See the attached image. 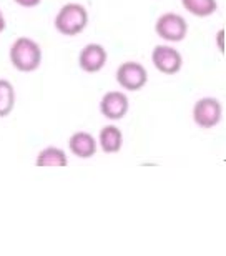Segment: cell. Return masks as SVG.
Wrapping results in <instances>:
<instances>
[{
	"label": "cell",
	"instance_id": "cell-3",
	"mask_svg": "<svg viewBox=\"0 0 226 256\" xmlns=\"http://www.w3.org/2000/svg\"><path fill=\"white\" fill-rule=\"evenodd\" d=\"M155 34L168 44L183 42L188 35V22L176 12H165L156 18Z\"/></svg>",
	"mask_w": 226,
	"mask_h": 256
},
{
	"label": "cell",
	"instance_id": "cell-9",
	"mask_svg": "<svg viewBox=\"0 0 226 256\" xmlns=\"http://www.w3.org/2000/svg\"><path fill=\"white\" fill-rule=\"evenodd\" d=\"M96 148H98V143L88 132H75L68 138L70 153L76 158H82V160H88V158L95 156Z\"/></svg>",
	"mask_w": 226,
	"mask_h": 256
},
{
	"label": "cell",
	"instance_id": "cell-16",
	"mask_svg": "<svg viewBox=\"0 0 226 256\" xmlns=\"http://www.w3.org/2000/svg\"><path fill=\"white\" fill-rule=\"evenodd\" d=\"M5 27H7V22H5V15L2 12V8H0V34L4 32Z\"/></svg>",
	"mask_w": 226,
	"mask_h": 256
},
{
	"label": "cell",
	"instance_id": "cell-5",
	"mask_svg": "<svg viewBox=\"0 0 226 256\" xmlns=\"http://www.w3.org/2000/svg\"><path fill=\"white\" fill-rule=\"evenodd\" d=\"M115 76L118 85L126 92H140L148 82L146 68L135 60H128V62L118 65Z\"/></svg>",
	"mask_w": 226,
	"mask_h": 256
},
{
	"label": "cell",
	"instance_id": "cell-10",
	"mask_svg": "<svg viewBox=\"0 0 226 256\" xmlns=\"http://www.w3.org/2000/svg\"><path fill=\"white\" fill-rule=\"evenodd\" d=\"M68 163V156H66L65 150L58 146H45L37 153L35 158V165L38 168H64Z\"/></svg>",
	"mask_w": 226,
	"mask_h": 256
},
{
	"label": "cell",
	"instance_id": "cell-6",
	"mask_svg": "<svg viewBox=\"0 0 226 256\" xmlns=\"http://www.w3.org/2000/svg\"><path fill=\"white\" fill-rule=\"evenodd\" d=\"M152 64L163 75H176L183 66V57L172 45H155L152 50Z\"/></svg>",
	"mask_w": 226,
	"mask_h": 256
},
{
	"label": "cell",
	"instance_id": "cell-15",
	"mask_svg": "<svg viewBox=\"0 0 226 256\" xmlns=\"http://www.w3.org/2000/svg\"><path fill=\"white\" fill-rule=\"evenodd\" d=\"M214 42H216V47L222 54H224V30H218L216 34V38H214Z\"/></svg>",
	"mask_w": 226,
	"mask_h": 256
},
{
	"label": "cell",
	"instance_id": "cell-12",
	"mask_svg": "<svg viewBox=\"0 0 226 256\" xmlns=\"http://www.w3.org/2000/svg\"><path fill=\"white\" fill-rule=\"evenodd\" d=\"M182 5L188 14L200 18L212 17L218 10L216 0H182Z\"/></svg>",
	"mask_w": 226,
	"mask_h": 256
},
{
	"label": "cell",
	"instance_id": "cell-1",
	"mask_svg": "<svg viewBox=\"0 0 226 256\" xmlns=\"http://www.w3.org/2000/svg\"><path fill=\"white\" fill-rule=\"evenodd\" d=\"M42 47L30 37H18L10 45L8 58L15 70L22 74H32L42 65Z\"/></svg>",
	"mask_w": 226,
	"mask_h": 256
},
{
	"label": "cell",
	"instance_id": "cell-14",
	"mask_svg": "<svg viewBox=\"0 0 226 256\" xmlns=\"http://www.w3.org/2000/svg\"><path fill=\"white\" fill-rule=\"evenodd\" d=\"M14 2L24 8H35L42 4V0H14Z\"/></svg>",
	"mask_w": 226,
	"mask_h": 256
},
{
	"label": "cell",
	"instance_id": "cell-8",
	"mask_svg": "<svg viewBox=\"0 0 226 256\" xmlns=\"http://www.w3.org/2000/svg\"><path fill=\"white\" fill-rule=\"evenodd\" d=\"M106 60L108 54L100 44H86L78 54V66L85 74H98L106 65Z\"/></svg>",
	"mask_w": 226,
	"mask_h": 256
},
{
	"label": "cell",
	"instance_id": "cell-7",
	"mask_svg": "<svg viewBox=\"0 0 226 256\" xmlns=\"http://www.w3.org/2000/svg\"><path fill=\"white\" fill-rule=\"evenodd\" d=\"M130 108V100L120 90H112L102 96L100 100V114L112 122H118L125 118Z\"/></svg>",
	"mask_w": 226,
	"mask_h": 256
},
{
	"label": "cell",
	"instance_id": "cell-11",
	"mask_svg": "<svg viewBox=\"0 0 226 256\" xmlns=\"http://www.w3.org/2000/svg\"><path fill=\"white\" fill-rule=\"evenodd\" d=\"M96 143L98 146L104 150V153H118L123 146V133L118 126L115 125H106L100 130L98 138H96Z\"/></svg>",
	"mask_w": 226,
	"mask_h": 256
},
{
	"label": "cell",
	"instance_id": "cell-13",
	"mask_svg": "<svg viewBox=\"0 0 226 256\" xmlns=\"http://www.w3.org/2000/svg\"><path fill=\"white\" fill-rule=\"evenodd\" d=\"M15 100V86L12 85V82L7 78H0V118H5L12 114Z\"/></svg>",
	"mask_w": 226,
	"mask_h": 256
},
{
	"label": "cell",
	"instance_id": "cell-4",
	"mask_svg": "<svg viewBox=\"0 0 226 256\" xmlns=\"http://www.w3.org/2000/svg\"><path fill=\"white\" fill-rule=\"evenodd\" d=\"M193 122L194 125L204 130L214 128L223 116V105L214 96H203L193 105Z\"/></svg>",
	"mask_w": 226,
	"mask_h": 256
},
{
	"label": "cell",
	"instance_id": "cell-2",
	"mask_svg": "<svg viewBox=\"0 0 226 256\" xmlns=\"http://www.w3.org/2000/svg\"><path fill=\"white\" fill-rule=\"evenodd\" d=\"M55 30L65 37H76L88 25V10L82 4L68 2L62 5L54 18Z\"/></svg>",
	"mask_w": 226,
	"mask_h": 256
}]
</instances>
